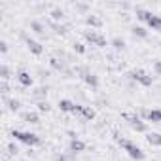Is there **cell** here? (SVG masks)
<instances>
[{
    "label": "cell",
    "instance_id": "cell-11",
    "mask_svg": "<svg viewBox=\"0 0 161 161\" xmlns=\"http://www.w3.org/2000/svg\"><path fill=\"white\" fill-rule=\"evenodd\" d=\"M17 80H19V84L25 86V87H31V86H32V76H31L27 70H21V72L17 74Z\"/></svg>",
    "mask_w": 161,
    "mask_h": 161
},
{
    "label": "cell",
    "instance_id": "cell-26",
    "mask_svg": "<svg viewBox=\"0 0 161 161\" xmlns=\"http://www.w3.org/2000/svg\"><path fill=\"white\" fill-rule=\"evenodd\" d=\"M8 150H10V153H12V155H15V153L19 152V148H17L14 142H10V144H8Z\"/></svg>",
    "mask_w": 161,
    "mask_h": 161
},
{
    "label": "cell",
    "instance_id": "cell-1",
    "mask_svg": "<svg viewBox=\"0 0 161 161\" xmlns=\"http://www.w3.org/2000/svg\"><path fill=\"white\" fill-rule=\"evenodd\" d=\"M118 144H119V146H121L127 153H129V157H131V159L142 161V159L146 157V153H144V152H142V150L135 144V142H131V140H127V138H118Z\"/></svg>",
    "mask_w": 161,
    "mask_h": 161
},
{
    "label": "cell",
    "instance_id": "cell-14",
    "mask_svg": "<svg viewBox=\"0 0 161 161\" xmlns=\"http://www.w3.org/2000/svg\"><path fill=\"white\" fill-rule=\"evenodd\" d=\"M21 118H23V121H27V123H38V121H40V118H38L36 112H23Z\"/></svg>",
    "mask_w": 161,
    "mask_h": 161
},
{
    "label": "cell",
    "instance_id": "cell-15",
    "mask_svg": "<svg viewBox=\"0 0 161 161\" xmlns=\"http://www.w3.org/2000/svg\"><path fill=\"white\" fill-rule=\"evenodd\" d=\"M86 23H87L91 29H99V27L103 25L101 17H97V15H87V17H86Z\"/></svg>",
    "mask_w": 161,
    "mask_h": 161
},
{
    "label": "cell",
    "instance_id": "cell-8",
    "mask_svg": "<svg viewBox=\"0 0 161 161\" xmlns=\"http://www.w3.org/2000/svg\"><path fill=\"white\" fill-rule=\"evenodd\" d=\"M25 42H27V47L31 49V53H34V55H42V53H44V47H42V44H38L36 40H32V38L25 36Z\"/></svg>",
    "mask_w": 161,
    "mask_h": 161
},
{
    "label": "cell",
    "instance_id": "cell-17",
    "mask_svg": "<svg viewBox=\"0 0 161 161\" xmlns=\"http://www.w3.org/2000/svg\"><path fill=\"white\" fill-rule=\"evenodd\" d=\"M49 15H51V19H53V21H63V17H64V12H63V10H59V8H53Z\"/></svg>",
    "mask_w": 161,
    "mask_h": 161
},
{
    "label": "cell",
    "instance_id": "cell-23",
    "mask_svg": "<svg viewBox=\"0 0 161 161\" xmlns=\"http://www.w3.org/2000/svg\"><path fill=\"white\" fill-rule=\"evenodd\" d=\"M0 76H2V80H4V82H6L8 78H10V68H8L6 64H2V66H0Z\"/></svg>",
    "mask_w": 161,
    "mask_h": 161
},
{
    "label": "cell",
    "instance_id": "cell-21",
    "mask_svg": "<svg viewBox=\"0 0 161 161\" xmlns=\"http://www.w3.org/2000/svg\"><path fill=\"white\" fill-rule=\"evenodd\" d=\"M51 27H53V31H55L57 34H66V27H64V25H59V23H51Z\"/></svg>",
    "mask_w": 161,
    "mask_h": 161
},
{
    "label": "cell",
    "instance_id": "cell-3",
    "mask_svg": "<svg viewBox=\"0 0 161 161\" xmlns=\"http://www.w3.org/2000/svg\"><path fill=\"white\" fill-rule=\"evenodd\" d=\"M12 136H14L15 140H19V142L27 144V146H36V144H40V136L34 135V133H29V131L14 129V131H12Z\"/></svg>",
    "mask_w": 161,
    "mask_h": 161
},
{
    "label": "cell",
    "instance_id": "cell-12",
    "mask_svg": "<svg viewBox=\"0 0 161 161\" xmlns=\"http://www.w3.org/2000/svg\"><path fill=\"white\" fill-rule=\"evenodd\" d=\"M82 80H84L89 87H97V86H99V78H97L95 74H91V72H84V74H82Z\"/></svg>",
    "mask_w": 161,
    "mask_h": 161
},
{
    "label": "cell",
    "instance_id": "cell-20",
    "mask_svg": "<svg viewBox=\"0 0 161 161\" xmlns=\"http://www.w3.org/2000/svg\"><path fill=\"white\" fill-rule=\"evenodd\" d=\"M112 46H114V49H125V40L123 38H114Z\"/></svg>",
    "mask_w": 161,
    "mask_h": 161
},
{
    "label": "cell",
    "instance_id": "cell-31",
    "mask_svg": "<svg viewBox=\"0 0 161 161\" xmlns=\"http://www.w3.org/2000/svg\"><path fill=\"white\" fill-rule=\"evenodd\" d=\"M0 46H2V47H0V49H2V53H6V51H8V46H6V42H2Z\"/></svg>",
    "mask_w": 161,
    "mask_h": 161
},
{
    "label": "cell",
    "instance_id": "cell-18",
    "mask_svg": "<svg viewBox=\"0 0 161 161\" xmlns=\"http://www.w3.org/2000/svg\"><path fill=\"white\" fill-rule=\"evenodd\" d=\"M133 34L138 36V38H146L148 36V31L144 27H133Z\"/></svg>",
    "mask_w": 161,
    "mask_h": 161
},
{
    "label": "cell",
    "instance_id": "cell-30",
    "mask_svg": "<svg viewBox=\"0 0 161 161\" xmlns=\"http://www.w3.org/2000/svg\"><path fill=\"white\" fill-rule=\"evenodd\" d=\"M76 8H78L80 12H86V10H87V6H86V4H76Z\"/></svg>",
    "mask_w": 161,
    "mask_h": 161
},
{
    "label": "cell",
    "instance_id": "cell-10",
    "mask_svg": "<svg viewBox=\"0 0 161 161\" xmlns=\"http://www.w3.org/2000/svg\"><path fill=\"white\" fill-rule=\"evenodd\" d=\"M74 114H82L86 119H93V118H95V112H93L91 108H87V106H82V104H76Z\"/></svg>",
    "mask_w": 161,
    "mask_h": 161
},
{
    "label": "cell",
    "instance_id": "cell-7",
    "mask_svg": "<svg viewBox=\"0 0 161 161\" xmlns=\"http://www.w3.org/2000/svg\"><path fill=\"white\" fill-rule=\"evenodd\" d=\"M140 116L146 121H152V123H159L161 121V110H142Z\"/></svg>",
    "mask_w": 161,
    "mask_h": 161
},
{
    "label": "cell",
    "instance_id": "cell-13",
    "mask_svg": "<svg viewBox=\"0 0 161 161\" xmlns=\"http://www.w3.org/2000/svg\"><path fill=\"white\" fill-rule=\"evenodd\" d=\"M59 108H61L63 112H74V110H76V103L63 99V101H59Z\"/></svg>",
    "mask_w": 161,
    "mask_h": 161
},
{
    "label": "cell",
    "instance_id": "cell-6",
    "mask_svg": "<svg viewBox=\"0 0 161 161\" xmlns=\"http://www.w3.org/2000/svg\"><path fill=\"white\" fill-rule=\"evenodd\" d=\"M125 119L129 121V125H131L135 131H138V133H146V131H148V125H146L138 116H125Z\"/></svg>",
    "mask_w": 161,
    "mask_h": 161
},
{
    "label": "cell",
    "instance_id": "cell-24",
    "mask_svg": "<svg viewBox=\"0 0 161 161\" xmlns=\"http://www.w3.org/2000/svg\"><path fill=\"white\" fill-rule=\"evenodd\" d=\"M36 106H38L40 112H49V103H47V101H42V103H38Z\"/></svg>",
    "mask_w": 161,
    "mask_h": 161
},
{
    "label": "cell",
    "instance_id": "cell-2",
    "mask_svg": "<svg viewBox=\"0 0 161 161\" xmlns=\"http://www.w3.org/2000/svg\"><path fill=\"white\" fill-rule=\"evenodd\" d=\"M135 12H136V17L142 19V21H144L148 27H152L153 31H159V29H161V17H159V15H155V14H152V12H148V10H142V8H136Z\"/></svg>",
    "mask_w": 161,
    "mask_h": 161
},
{
    "label": "cell",
    "instance_id": "cell-19",
    "mask_svg": "<svg viewBox=\"0 0 161 161\" xmlns=\"http://www.w3.org/2000/svg\"><path fill=\"white\" fill-rule=\"evenodd\" d=\"M31 29L34 32H38V34H44V25L40 21H31Z\"/></svg>",
    "mask_w": 161,
    "mask_h": 161
},
{
    "label": "cell",
    "instance_id": "cell-4",
    "mask_svg": "<svg viewBox=\"0 0 161 161\" xmlns=\"http://www.w3.org/2000/svg\"><path fill=\"white\" fill-rule=\"evenodd\" d=\"M129 76L135 80V82H138L140 86H146V87L153 84V76L146 74L144 70H133V72H129Z\"/></svg>",
    "mask_w": 161,
    "mask_h": 161
},
{
    "label": "cell",
    "instance_id": "cell-32",
    "mask_svg": "<svg viewBox=\"0 0 161 161\" xmlns=\"http://www.w3.org/2000/svg\"><path fill=\"white\" fill-rule=\"evenodd\" d=\"M23 161H27V159H23Z\"/></svg>",
    "mask_w": 161,
    "mask_h": 161
},
{
    "label": "cell",
    "instance_id": "cell-28",
    "mask_svg": "<svg viewBox=\"0 0 161 161\" xmlns=\"http://www.w3.org/2000/svg\"><path fill=\"white\" fill-rule=\"evenodd\" d=\"M74 49H76L78 53H86V47H84V44H74Z\"/></svg>",
    "mask_w": 161,
    "mask_h": 161
},
{
    "label": "cell",
    "instance_id": "cell-22",
    "mask_svg": "<svg viewBox=\"0 0 161 161\" xmlns=\"http://www.w3.org/2000/svg\"><path fill=\"white\" fill-rule=\"evenodd\" d=\"M6 103H8V108H10L12 112L19 110V106H21V103H19V101H15V99H12V101H6Z\"/></svg>",
    "mask_w": 161,
    "mask_h": 161
},
{
    "label": "cell",
    "instance_id": "cell-16",
    "mask_svg": "<svg viewBox=\"0 0 161 161\" xmlns=\"http://www.w3.org/2000/svg\"><path fill=\"white\" fill-rule=\"evenodd\" d=\"M146 140H148L152 146H161V135H159V133H148Z\"/></svg>",
    "mask_w": 161,
    "mask_h": 161
},
{
    "label": "cell",
    "instance_id": "cell-25",
    "mask_svg": "<svg viewBox=\"0 0 161 161\" xmlns=\"http://www.w3.org/2000/svg\"><path fill=\"white\" fill-rule=\"evenodd\" d=\"M51 66L57 68V70H63V68H64V63H61L59 59H51Z\"/></svg>",
    "mask_w": 161,
    "mask_h": 161
},
{
    "label": "cell",
    "instance_id": "cell-9",
    "mask_svg": "<svg viewBox=\"0 0 161 161\" xmlns=\"http://www.w3.org/2000/svg\"><path fill=\"white\" fill-rule=\"evenodd\" d=\"M68 150H70V153H80L86 150V142H82L80 138H72L68 144Z\"/></svg>",
    "mask_w": 161,
    "mask_h": 161
},
{
    "label": "cell",
    "instance_id": "cell-27",
    "mask_svg": "<svg viewBox=\"0 0 161 161\" xmlns=\"http://www.w3.org/2000/svg\"><path fill=\"white\" fill-rule=\"evenodd\" d=\"M70 155H74V153H70ZM70 155L61 153V155H57V161H72V157H70Z\"/></svg>",
    "mask_w": 161,
    "mask_h": 161
},
{
    "label": "cell",
    "instance_id": "cell-5",
    "mask_svg": "<svg viewBox=\"0 0 161 161\" xmlns=\"http://www.w3.org/2000/svg\"><path fill=\"white\" fill-rule=\"evenodd\" d=\"M84 38H86L89 44H93V46H99V47H104V46H106V38L101 36L97 31H86V32H84Z\"/></svg>",
    "mask_w": 161,
    "mask_h": 161
},
{
    "label": "cell",
    "instance_id": "cell-29",
    "mask_svg": "<svg viewBox=\"0 0 161 161\" xmlns=\"http://www.w3.org/2000/svg\"><path fill=\"white\" fill-rule=\"evenodd\" d=\"M153 70L161 76V61H155V63H153Z\"/></svg>",
    "mask_w": 161,
    "mask_h": 161
}]
</instances>
